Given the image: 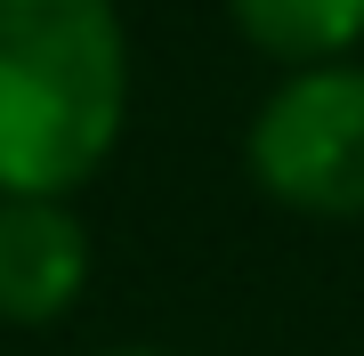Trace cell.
I'll use <instances>...</instances> for the list:
<instances>
[{"mask_svg": "<svg viewBox=\"0 0 364 356\" xmlns=\"http://www.w3.org/2000/svg\"><path fill=\"white\" fill-rule=\"evenodd\" d=\"M251 178L284 211L364 219V65H299L251 122Z\"/></svg>", "mask_w": 364, "mask_h": 356, "instance_id": "2", "label": "cell"}, {"mask_svg": "<svg viewBox=\"0 0 364 356\" xmlns=\"http://www.w3.org/2000/svg\"><path fill=\"white\" fill-rule=\"evenodd\" d=\"M251 49L284 65H340L364 41V0H227Z\"/></svg>", "mask_w": 364, "mask_h": 356, "instance_id": "4", "label": "cell"}, {"mask_svg": "<svg viewBox=\"0 0 364 356\" xmlns=\"http://www.w3.org/2000/svg\"><path fill=\"white\" fill-rule=\"evenodd\" d=\"M105 356H162V348H105Z\"/></svg>", "mask_w": 364, "mask_h": 356, "instance_id": "5", "label": "cell"}, {"mask_svg": "<svg viewBox=\"0 0 364 356\" xmlns=\"http://www.w3.org/2000/svg\"><path fill=\"white\" fill-rule=\"evenodd\" d=\"M90 284V235L65 195H0V324H57Z\"/></svg>", "mask_w": 364, "mask_h": 356, "instance_id": "3", "label": "cell"}, {"mask_svg": "<svg viewBox=\"0 0 364 356\" xmlns=\"http://www.w3.org/2000/svg\"><path fill=\"white\" fill-rule=\"evenodd\" d=\"M130 41L114 0H0V195H65L114 154Z\"/></svg>", "mask_w": 364, "mask_h": 356, "instance_id": "1", "label": "cell"}]
</instances>
